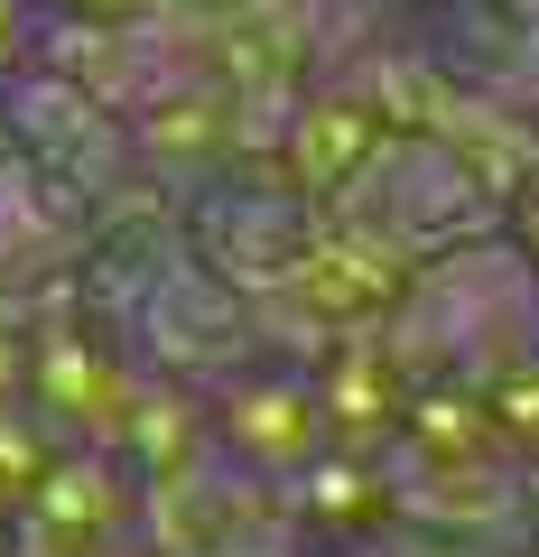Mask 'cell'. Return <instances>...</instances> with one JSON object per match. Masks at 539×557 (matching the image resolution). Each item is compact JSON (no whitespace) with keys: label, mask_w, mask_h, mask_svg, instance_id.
Wrapping results in <instances>:
<instances>
[]
</instances>
